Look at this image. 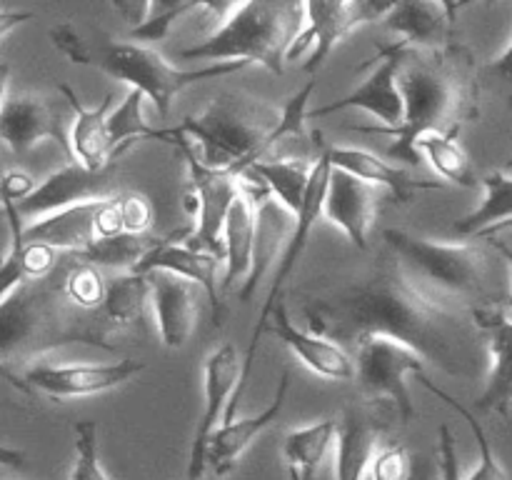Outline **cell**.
<instances>
[{
	"label": "cell",
	"mask_w": 512,
	"mask_h": 480,
	"mask_svg": "<svg viewBox=\"0 0 512 480\" xmlns=\"http://www.w3.org/2000/svg\"><path fill=\"white\" fill-rule=\"evenodd\" d=\"M383 23L410 48H443L453 30V20L438 0H395Z\"/></svg>",
	"instance_id": "obj_28"
},
{
	"label": "cell",
	"mask_w": 512,
	"mask_h": 480,
	"mask_svg": "<svg viewBox=\"0 0 512 480\" xmlns=\"http://www.w3.org/2000/svg\"><path fill=\"white\" fill-rule=\"evenodd\" d=\"M460 133H423L415 143L420 158L433 165L435 173L448 183L460 185V188H478L480 178L475 173V165L470 155L458 140Z\"/></svg>",
	"instance_id": "obj_32"
},
{
	"label": "cell",
	"mask_w": 512,
	"mask_h": 480,
	"mask_svg": "<svg viewBox=\"0 0 512 480\" xmlns=\"http://www.w3.org/2000/svg\"><path fill=\"white\" fill-rule=\"evenodd\" d=\"M305 20V0H245L213 35L183 48L180 60H248L283 75Z\"/></svg>",
	"instance_id": "obj_5"
},
{
	"label": "cell",
	"mask_w": 512,
	"mask_h": 480,
	"mask_svg": "<svg viewBox=\"0 0 512 480\" xmlns=\"http://www.w3.org/2000/svg\"><path fill=\"white\" fill-rule=\"evenodd\" d=\"M503 230H512V218H510V220H505V223H498V225H493V228L483 230V233L478 235V240H485V238H495V235H498V233H503Z\"/></svg>",
	"instance_id": "obj_50"
},
{
	"label": "cell",
	"mask_w": 512,
	"mask_h": 480,
	"mask_svg": "<svg viewBox=\"0 0 512 480\" xmlns=\"http://www.w3.org/2000/svg\"><path fill=\"white\" fill-rule=\"evenodd\" d=\"M378 210V188L343 168L330 170L323 215L348 235L355 250H368V235Z\"/></svg>",
	"instance_id": "obj_19"
},
{
	"label": "cell",
	"mask_w": 512,
	"mask_h": 480,
	"mask_svg": "<svg viewBox=\"0 0 512 480\" xmlns=\"http://www.w3.org/2000/svg\"><path fill=\"white\" fill-rule=\"evenodd\" d=\"M288 390H290V370L285 368L280 373L278 388H275V398L270 400L268 408L263 413L253 415V418H238L235 415L233 420H223L218 425V430L210 438V448H208V465L213 468V473L218 478H225L235 470L238 465L240 455L250 448L255 438L263 433L268 425H273L278 420V415L283 413L285 400H288Z\"/></svg>",
	"instance_id": "obj_22"
},
{
	"label": "cell",
	"mask_w": 512,
	"mask_h": 480,
	"mask_svg": "<svg viewBox=\"0 0 512 480\" xmlns=\"http://www.w3.org/2000/svg\"><path fill=\"white\" fill-rule=\"evenodd\" d=\"M323 148V145H320ZM320 158V153H318ZM318 158H263L250 165V173L258 175L265 188L275 195L283 205H288L295 215L300 213L308 195L310 183H313L315 165Z\"/></svg>",
	"instance_id": "obj_30"
},
{
	"label": "cell",
	"mask_w": 512,
	"mask_h": 480,
	"mask_svg": "<svg viewBox=\"0 0 512 480\" xmlns=\"http://www.w3.org/2000/svg\"><path fill=\"white\" fill-rule=\"evenodd\" d=\"M330 170H333V163H330L328 145H323V148H320L318 165H315L313 183H310L308 195H305V203H303V208H300V213H298V223H295L293 238H290V243H288V248H285V253L280 255L278 270H275V278H273V288H270L268 298H265L263 308H260L258 323H255L253 335H250L248 350H245V358H243V380H240L238 390H245V385H248L250 373H253L255 353H258V345H260V335H263L265 330H268L270 318H273V310L278 308V303H280V300H283L285 283H288V280L293 278L295 268H298L300 258H303L305 248H308L310 233H313L315 223H318L320 215H323L325 193H328Z\"/></svg>",
	"instance_id": "obj_12"
},
{
	"label": "cell",
	"mask_w": 512,
	"mask_h": 480,
	"mask_svg": "<svg viewBox=\"0 0 512 480\" xmlns=\"http://www.w3.org/2000/svg\"><path fill=\"white\" fill-rule=\"evenodd\" d=\"M330 163L335 168H343L348 173L358 175V178L368 180L375 188H385L393 195L395 203H413L415 195L423 190H440L443 180H430V178H415L408 170L400 165H390L380 155L370 153V150L348 148V145H333L328 148Z\"/></svg>",
	"instance_id": "obj_25"
},
{
	"label": "cell",
	"mask_w": 512,
	"mask_h": 480,
	"mask_svg": "<svg viewBox=\"0 0 512 480\" xmlns=\"http://www.w3.org/2000/svg\"><path fill=\"white\" fill-rule=\"evenodd\" d=\"M115 200L123 215L125 233H148L155 220L153 203L143 193H133V190H120Z\"/></svg>",
	"instance_id": "obj_42"
},
{
	"label": "cell",
	"mask_w": 512,
	"mask_h": 480,
	"mask_svg": "<svg viewBox=\"0 0 512 480\" xmlns=\"http://www.w3.org/2000/svg\"><path fill=\"white\" fill-rule=\"evenodd\" d=\"M370 405V403H368ZM368 405H350L338 418L335 473L338 480H368L378 443V420Z\"/></svg>",
	"instance_id": "obj_27"
},
{
	"label": "cell",
	"mask_w": 512,
	"mask_h": 480,
	"mask_svg": "<svg viewBox=\"0 0 512 480\" xmlns=\"http://www.w3.org/2000/svg\"><path fill=\"white\" fill-rule=\"evenodd\" d=\"M400 88L405 115L398 128L353 125L355 133L390 138L388 158L400 163H423L418 138L423 133H460L463 123L480 115V65L463 43L450 40L443 48H403Z\"/></svg>",
	"instance_id": "obj_2"
},
{
	"label": "cell",
	"mask_w": 512,
	"mask_h": 480,
	"mask_svg": "<svg viewBox=\"0 0 512 480\" xmlns=\"http://www.w3.org/2000/svg\"><path fill=\"white\" fill-rule=\"evenodd\" d=\"M313 90L315 80H308L285 108L245 93H223L203 113L188 115L180 125L165 130L163 143L183 138L193 145L205 165L245 175L250 165L263 160L280 140H303Z\"/></svg>",
	"instance_id": "obj_3"
},
{
	"label": "cell",
	"mask_w": 512,
	"mask_h": 480,
	"mask_svg": "<svg viewBox=\"0 0 512 480\" xmlns=\"http://www.w3.org/2000/svg\"><path fill=\"white\" fill-rule=\"evenodd\" d=\"M475 320L483 328L488 340L490 370L483 393L475 405L483 413H498L510 418L512 410V315L500 305L493 308H475Z\"/></svg>",
	"instance_id": "obj_21"
},
{
	"label": "cell",
	"mask_w": 512,
	"mask_h": 480,
	"mask_svg": "<svg viewBox=\"0 0 512 480\" xmlns=\"http://www.w3.org/2000/svg\"><path fill=\"white\" fill-rule=\"evenodd\" d=\"M480 183L485 188L483 203L455 223V230L460 235H470V238H478L483 230L512 218V175L503 173V170H493L485 178H480Z\"/></svg>",
	"instance_id": "obj_34"
},
{
	"label": "cell",
	"mask_w": 512,
	"mask_h": 480,
	"mask_svg": "<svg viewBox=\"0 0 512 480\" xmlns=\"http://www.w3.org/2000/svg\"><path fill=\"white\" fill-rule=\"evenodd\" d=\"M10 248L18 255V263L23 268L25 280H40L55 270L60 263V253L63 250L53 248L48 243H38V240H25V243H10Z\"/></svg>",
	"instance_id": "obj_39"
},
{
	"label": "cell",
	"mask_w": 512,
	"mask_h": 480,
	"mask_svg": "<svg viewBox=\"0 0 512 480\" xmlns=\"http://www.w3.org/2000/svg\"><path fill=\"white\" fill-rule=\"evenodd\" d=\"M30 18H33V13H28V10H23V13H10V10H5L3 20H0V35H3V38H8V33L15 28V25L25 23V20H30Z\"/></svg>",
	"instance_id": "obj_47"
},
{
	"label": "cell",
	"mask_w": 512,
	"mask_h": 480,
	"mask_svg": "<svg viewBox=\"0 0 512 480\" xmlns=\"http://www.w3.org/2000/svg\"><path fill=\"white\" fill-rule=\"evenodd\" d=\"M268 328L305 368H310L320 378L335 380V383H348V380H355V375H358L355 355L340 343H335V340L325 338V335L300 330L290 320L283 300L273 310V318H270Z\"/></svg>",
	"instance_id": "obj_18"
},
{
	"label": "cell",
	"mask_w": 512,
	"mask_h": 480,
	"mask_svg": "<svg viewBox=\"0 0 512 480\" xmlns=\"http://www.w3.org/2000/svg\"><path fill=\"white\" fill-rule=\"evenodd\" d=\"M338 433V420L328 418L320 423L295 428L283 440V460L288 465L290 480H315L325 453Z\"/></svg>",
	"instance_id": "obj_31"
},
{
	"label": "cell",
	"mask_w": 512,
	"mask_h": 480,
	"mask_svg": "<svg viewBox=\"0 0 512 480\" xmlns=\"http://www.w3.org/2000/svg\"><path fill=\"white\" fill-rule=\"evenodd\" d=\"M0 138L15 155H25L50 138L60 145L65 158L75 160L70 130L65 128L63 108L58 100L38 93L10 95L8 68H3V105H0Z\"/></svg>",
	"instance_id": "obj_14"
},
{
	"label": "cell",
	"mask_w": 512,
	"mask_h": 480,
	"mask_svg": "<svg viewBox=\"0 0 512 480\" xmlns=\"http://www.w3.org/2000/svg\"><path fill=\"white\" fill-rule=\"evenodd\" d=\"M403 48V40L383 45L380 53L375 55L370 63L363 65V68L373 70H370L368 78H365L353 93L335 100V103L323 105V108L318 110H310L308 118H325V115H333L338 113V110L363 108L380 120V128H398V125L403 123L405 115V98L403 88H400V60H403Z\"/></svg>",
	"instance_id": "obj_15"
},
{
	"label": "cell",
	"mask_w": 512,
	"mask_h": 480,
	"mask_svg": "<svg viewBox=\"0 0 512 480\" xmlns=\"http://www.w3.org/2000/svg\"><path fill=\"white\" fill-rule=\"evenodd\" d=\"M110 5H113L115 13L130 25V30H133L138 28L145 20V15H148L150 0H110Z\"/></svg>",
	"instance_id": "obj_46"
},
{
	"label": "cell",
	"mask_w": 512,
	"mask_h": 480,
	"mask_svg": "<svg viewBox=\"0 0 512 480\" xmlns=\"http://www.w3.org/2000/svg\"><path fill=\"white\" fill-rule=\"evenodd\" d=\"M353 355L358 365L355 383L365 403L373 405L390 400L398 418L410 423L415 418V403L408 390V378L425 373V365H428L425 355L410 348L408 343L385 338V335H370L360 340L353 348Z\"/></svg>",
	"instance_id": "obj_8"
},
{
	"label": "cell",
	"mask_w": 512,
	"mask_h": 480,
	"mask_svg": "<svg viewBox=\"0 0 512 480\" xmlns=\"http://www.w3.org/2000/svg\"><path fill=\"white\" fill-rule=\"evenodd\" d=\"M75 430V463L70 470V480H110L100 465L98 450V423L95 420H78Z\"/></svg>",
	"instance_id": "obj_38"
},
{
	"label": "cell",
	"mask_w": 512,
	"mask_h": 480,
	"mask_svg": "<svg viewBox=\"0 0 512 480\" xmlns=\"http://www.w3.org/2000/svg\"><path fill=\"white\" fill-rule=\"evenodd\" d=\"M298 295L310 333L350 353L360 340L385 335L408 343L435 368L470 378L488 350L473 305L425 283L385 240L368 258L315 275Z\"/></svg>",
	"instance_id": "obj_1"
},
{
	"label": "cell",
	"mask_w": 512,
	"mask_h": 480,
	"mask_svg": "<svg viewBox=\"0 0 512 480\" xmlns=\"http://www.w3.org/2000/svg\"><path fill=\"white\" fill-rule=\"evenodd\" d=\"M150 300V273H130L118 275L108 283V293H105L103 313L110 320V325L118 330L138 325L143 320L145 305Z\"/></svg>",
	"instance_id": "obj_33"
},
{
	"label": "cell",
	"mask_w": 512,
	"mask_h": 480,
	"mask_svg": "<svg viewBox=\"0 0 512 480\" xmlns=\"http://www.w3.org/2000/svg\"><path fill=\"white\" fill-rule=\"evenodd\" d=\"M220 263H225V258L210 253V250L193 248L180 235H175V238H160L135 270L138 273L168 270V273L183 275V278L198 283L205 290V295H208L215 325H220V318H223V293H220L223 280L218 275Z\"/></svg>",
	"instance_id": "obj_17"
},
{
	"label": "cell",
	"mask_w": 512,
	"mask_h": 480,
	"mask_svg": "<svg viewBox=\"0 0 512 480\" xmlns=\"http://www.w3.org/2000/svg\"><path fill=\"white\" fill-rule=\"evenodd\" d=\"M113 195H118V163H110L103 170H90L78 160H65L63 168L40 180L38 188L28 198L20 200V203L3 205H10L20 215V220L28 225L33 220L55 213V210L113 198Z\"/></svg>",
	"instance_id": "obj_13"
},
{
	"label": "cell",
	"mask_w": 512,
	"mask_h": 480,
	"mask_svg": "<svg viewBox=\"0 0 512 480\" xmlns=\"http://www.w3.org/2000/svg\"><path fill=\"white\" fill-rule=\"evenodd\" d=\"M508 168H512V158H510V163H508Z\"/></svg>",
	"instance_id": "obj_51"
},
{
	"label": "cell",
	"mask_w": 512,
	"mask_h": 480,
	"mask_svg": "<svg viewBox=\"0 0 512 480\" xmlns=\"http://www.w3.org/2000/svg\"><path fill=\"white\" fill-rule=\"evenodd\" d=\"M98 203L100 200H93V203H80L55 210V213L25 225L20 238H10V243L38 240V243H48L58 250L80 253L93 240H98V233H95V210H98Z\"/></svg>",
	"instance_id": "obj_29"
},
{
	"label": "cell",
	"mask_w": 512,
	"mask_h": 480,
	"mask_svg": "<svg viewBox=\"0 0 512 480\" xmlns=\"http://www.w3.org/2000/svg\"><path fill=\"white\" fill-rule=\"evenodd\" d=\"M205 290L183 275L168 270L150 273V303L155 308L158 333L165 348H183L198 323L200 295Z\"/></svg>",
	"instance_id": "obj_20"
},
{
	"label": "cell",
	"mask_w": 512,
	"mask_h": 480,
	"mask_svg": "<svg viewBox=\"0 0 512 480\" xmlns=\"http://www.w3.org/2000/svg\"><path fill=\"white\" fill-rule=\"evenodd\" d=\"M440 5H443L445 10H448V15H450V20H458V13H460V8H463L465 5V0H438Z\"/></svg>",
	"instance_id": "obj_49"
},
{
	"label": "cell",
	"mask_w": 512,
	"mask_h": 480,
	"mask_svg": "<svg viewBox=\"0 0 512 480\" xmlns=\"http://www.w3.org/2000/svg\"><path fill=\"white\" fill-rule=\"evenodd\" d=\"M383 240L440 293L453 295L473 308H493L503 303V290H498L495 283L490 240L488 245L438 243L398 228L383 230Z\"/></svg>",
	"instance_id": "obj_6"
},
{
	"label": "cell",
	"mask_w": 512,
	"mask_h": 480,
	"mask_svg": "<svg viewBox=\"0 0 512 480\" xmlns=\"http://www.w3.org/2000/svg\"><path fill=\"white\" fill-rule=\"evenodd\" d=\"M115 328L103 308L85 310L68 298L60 263L50 275L28 280L8 300L0 303V358L28 363L45 350L60 345H93L113 350L108 343Z\"/></svg>",
	"instance_id": "obj_4"
},
{
	"label": "cell",
	"mask_w": 512,
	"mask_h": 480,
	"mask_svg": "<svg viewBox=\"0 0 512 480\" xmlns=\"http://www.w3.org/2000/svg\"><path fill=\"white\" fill-rule=\"evenodd\" d=\"M160 238H150L148 233H120L110 235V238H98L80 250V258L88 263L98 265V268H113L130 273L138 268L140 260L148 255V250L158 243Z\"/></svg>",
	"instance_id": "obj_36"
},
{
	"label": "cell",
	"mask_w": 512,
	"mask_h": 480,
	"mask_svg": "<svg viewBox=\"0 0 512 480\" xmlns=\"http://www.w3.org/2000/svg\"><path fill=\"white\" fill-rule=\"evenodd\" d=\"M213 480H223V478H218V475H215V478Z\"/></svg>",
	"instance_id": "obj_52"
},
{
	"label": "cell",
	"mask_w": 512,
	"mask_h": 480,
	"mask_svg": "<svg viewBox=\"0 0 512 480\" xmlns=\"http://www.w3.org/2000/svg\"><path fill=\"white\" fill-rule=\"evenodd\" d=\"M438 465L440 480H460L458 445H455V435L448 423L440 425L438 430Z\"/></svg>",
	"instance_id": "obj_44"
},
{
	"label": "cell",
	"mask_w": 512,
	"mask_h": 480,
	"mask_svg": "<svg viewBox=\"0 0 512 480\" xmlns=\"http://www.w3.org/2000/svg\"><path fill=\"white\" fill-rule=\"evenodd\" d=\"M408 478H410V455L403 445H388V448L375 453L368 480H408Z\"/></svg>",
	"instance_id": "obj_43"
},
{
	"label": "cell",
	"mask_w": 512,
	"mask_h": 480,
	"mask_svg": "<svg viewBox=\"0 0 512 480\" xmlns=\"http://www.w3.org/2000/svg\"><path fill=\"white\" fill-rule=\"evenodd\" d=\"M145 363L135 358H120L115 363H83V365H53V363H35L28 368L3 370L10 385L28 395L48 398L60 403L70 398H90V395L108 393V390L120 388L135 375L143 373Z\"/></svg>",
	"instance_id": "obj_9"
},
{
	"label": "cell",
	"mask_w": 512,
	"mask_h": 480,
	"mask_svg": "<svg viewBox=\"0 0 512 480\" xmlns=\"http://www.w3.org/2000/svg\"><path fill=\"white\" fill-rule=\"evenodd\" d=\"M93 50V63L110 78L130 85V88L143 90L145 98L153 100L160 118H168L173 108L175 95L185 88L203 80L225 78L238 70L248 68V60H220V63L203 65V68L183 70L163 58L158 50L145 43H123V40L100 38L98 48Z\"/></svg>",
	"instance_id": "obj_7"
},
{
	"label": "cell",
	"mask_w": 512,
	"mask_h": 480,
	"mask_svg": "<svg viewBox=\"0 0 512 480\" xmlns=\"http://www.w3.org/2000/svg\"><path fill=\"white\" fill-rule=\"evenodd\" d=\"M258 178V175H255ZM263 180H255V185H243L238 198L230 205V213L225 218L223 243H225V273L223 290H233L235 285H243L253 268V245L255 228H258V198L265 193Z\"/></svg>",
	"instance_id": "obj_24"
},
{
	"label": "cell",
	"mask_w": 512,
	"mask_h": 480,
	"mask_svg": "<svg viewBox=\"0 0 512 480\" xmlns=\"http://www.w3.org/2000/svg\"><path fill=\"white\" fill-rule=\"evenodd\" d=\"M295 223H298V215L288 208V205L280 203L270 190H265L258 198V228H255V245H253V268L250 275L245 278V283L240 285V300L250 303L255 295V290L263 283L265 273H268L270 265L275 260H280V255L288 248L290 238H293Z\"/></svg>",
	"instance_id": "obj_23"
},
{
	"label": "cell",
	"mask_w": 512,
	"mask_h": 480,
	"mask_svg": "<svg viewBox=\"0 0 512 480\" xmlns=\"http://www.w3.org/2000/svg\"><path fill=\"white\" fill-rule=\"evenodd\" d=\"M205 378V408L195 428L193 445H190L188 475L185 480H203L205 468H208V448L210 438L218 430V423H223L225 410H228L230 398L238 390L243 380V363L233 343L220 345L218 350L208 355L203 368Z\"/></svg>",
	"instance_id": "obj_16"
},
{
	"label": "cell",
	"mask_w": 512,
	"mask_h": 480,
	"mask_svg": "<svg viewBox=\"0 0 512 480\" xmlns=\"http://www.w3.org/2000/svg\"><path fill=\"white\" fill-rule=\"evenodd\" d=\"M170 145L180 150V155L188 163L190 173V185L198 193V215L193 220V230L185 238V243L193 245V248L210 250V253L225 258V243H223V228L225 218L230 213V205L238 198L240 190H243V175H235L228 168H213V165H205L200 160V155L195 153L193 145L183 138H173Z\"/></svg>",
	"instance_id": "obj_11"
},
{
	"label": "cell",
	"mask_w": 512,
	"mask_h": 480,
	"mask_svg": "<svg viewBox=\"0 0 512 480\" xmlns=\"http://www.w3.org/2000/svg\"><path fill=\"white\" fill-rule=\"evenodd\" d=\"M48 38L53 43V48L58 50L60 55L70 60L75 65H90L93 63V50H90L88 40L80 35V30L75 28V23L65 20V23L53 25L48 30Z\"/></svg>",
	"instance_id": "obj_41"
},
{
	"label": "cell",
	"mask_w": 512,
	"mask_h": 480,
	"mask_svg": "<svg viewBox=\"0 0 512 480\" xmlns=\"http://www.w3.org/2000/svg\"><path fill=\"white\" fill-rule=\"evenodd\" d=\"M393 5L395 0H305V28L295 38L288 60H298L313 48L303 70L315 73L323 68L335 45L343 43L358 25L385 20Z\"/></svg>",
	"instance_id": "obj_10"
},
{
	"label": "cell",
	"mask_w": 512,
	"mask_h": 480,
	"mask_svg": "<svg viewBox=\"0 0 512 480\" xmlns=\"http://www.w3.org/2000/svg\"><path fill=\"white\" fill-rule=\"evenodd\" d=\"M420 378V383L425 385V388L430 390V393L435 395V398L438 400H443L445 405H450V408L455 410V413L460 415V418H465V423L470 425V430H473V435H475V440H478V448H480V463H478V468L473 470V473H470V478L468 480H510V475L505 473V468L503 465H500V460L495 458V453H493V448H490V440H488V433H485V428H483V423H480L478 418H475L473 413H470L468 408H465V405H460L458 400L453 398V395L448 393V390H443V388H438V385L433 383V380L428 378V375H418Z\"/></svg>",
	"instance_id": "obj_37"
},
{
	"label": "cell",
	"mask_w": 512,
	"mask_h": 480,
	"mask_svg": "<svg viewBox=\"0 0 512 480\" xmlns=\"http://www.w3.org/2000/svg\"><path fill=\"white\" fill-rule=\"evenodd\" d=\"M480 85L483 90L500 95L512 110V43L493 60L480 65Z\"/></svg>",
	"instance_id": "obj_40"
},
{
	"label": "cell",
	"mask_w": 512,
	"mask_h": 480,
	"mask_svg": "<svg viewBox=\"0 0 512 480\" xmlns=\"http://www.w3.org/2000/svg\"><path fill=\"white\" fill-rule=\"evenodd\" d=\"M38 188V183L33 180V175L23 173V170H8L0 180V195H3V203H20V200L28 198L33 190Z\"/></svg>",
	"instance_id": "obj_45"
},
{
	"label": "cell",
	"mask_w": 512,
	"mask_h": 480,
	"mask_svg": "<svg viewBox=\"0 0 512 480\" xmlns=\"http://www.w3.org/2000/svg\"><path fill=\"white\" fill-rule=\"evenodd\" d=\"M58 90L65 103L70 105V110H73L70 145H73L75 160L90 170H103L110 163H118L108 130V110L113 108V93L105 95L98 108H85L68 83H60Z\"/></svg>",
	"instance_id": "obj_26"
},
{
	"label": "cell",
	"mask_w": 512,
	"mask_h": 480,
	"mask_svg": "<svg viewBox=\"0 0 512 480\" xmlns=\"http://www.w3.org/2000/svg\"><path fill=\"white\" fill-rule=\"evenodd\" d=\"M143 100L145 93L138 88H130L125 100L120 103V108H115L113 113L108 115V130H110V143H113L115 158H123L135 143L140 140H163L165 130L153 128V125L145 120L143 115Z\"/></svg>",
	"instance_id": "obj_35"
},
{
	"label": "cell",
	"mask_w": 512,
	"mask_h": 480,
	"mask_svg": "<svg viewBox=\"0 0 512 480\" xmlns=\"http://www.w3.org/2000/svg\"><path fill=\"white\" fill-rule=\"evenodd\" d=\"M485 240H490V243H493V248H495V253L500 255V258L505 260V263H508V268H510V275H512V248L508 243H503V240H498V238H485ZM510 315H512V293H510Z\"/></svg>",
	"instance_id": "obj_48"
}]
</instances>
